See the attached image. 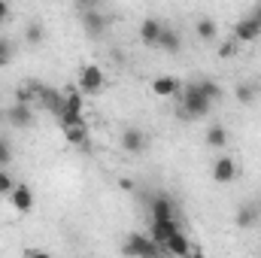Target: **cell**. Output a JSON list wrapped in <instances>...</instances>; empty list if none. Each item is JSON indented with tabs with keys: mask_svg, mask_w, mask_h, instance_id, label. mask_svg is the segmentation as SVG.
<instances>
[{
	"mask_svg": "<svg viewBox=\"0 0 261 258\" xmlns=\"http://www.w3.org/2000/svg\"><path fill=\"white\" fill-rule=\"evenodd\" d=\"M179 110L176 116L195 122V119H203L210 116V110L216 107V100L222 97V85L216 79H195V82H186L179 88Z\"/></svg>",
	"mask_w": 261,
	"mask_h": 258,
	"instance_id": "obj_1",
	"label": "cell"
},
{
	"mask_svg": "<svg viewBox=\"0 0 261 258\" xmlns=\"http://www.w3.org/2000/svg\"><path fill=\"white\" fill-rule=\"evenodd\" d=\"M76 88H79L82 94H100V91L107 88V73H103V67L94 64V61L82 64L79 73H76Z\"/></svg>",
	"mask_w": 261,
	"mask_h": 258,
	"instance_id": "obj_2",
	"label": "cell"
},
{
	"mask_svg": "<svg viewBox=\"0 0 261 258\" xmlns=\"http://www.w3.org/2000/svg\"><path fill=\"white\" fill-rule=\"evenodd\" d=\"M6 200H9V210L12 213H18V216H28V213H34V207H37V194L31 186H24V183H15L9 194H6Z\"/></svg>",
	"mask_w": 261,
	"mask_h": 258,
	"instance_id": "obj_3",
	"label": "cell"
},
{
	"mask_svg": "<svg viewBox=\"0 0 261 258\" xmlns=\"http://www.w3.org/2000/svg\"><path fill=\"white\" fill-rule=\"evenodd\" d=\"M3 122H9V128H31L34 125V104H21V100H15L12 107H6L3 110Z\"/></svg>",
	"mask_w": 261,
	"mask_h": 258,
	"instance_id": "obj_4",
	"label": "cell"
},
{
	"mask_svg": "<svg viewBox=\"0 0 261 258\" xmlns=\"http://www.w3.org/2000/svg\"><path fill=\"white\" fill-rule=\"evenodd\" d=\"M122 252H128V255H158L161 252V246L149 237V234H130L128 240H125V246H122Z\"/></svg>",
	"mask_w": 261,
	"mask_h": 258,
	"instance_id": "obj_5",
	"label": "cell"
},
{
	"mask_svg": "<svg viewBox=\"0 0 261 258\" xmlns=\"http://www.w3.org/2000/svg\"><path fill=\"white\" fill-rule=\"evenodd\" d=\"M161 252H164V255H173V258H186V255H195L197 249L189 243V234H186V231H176V234H170V237L161 243Z\"/></svg>",
	"mask_w": 261,
	"mask_h": 258,
	"instance_id": "obj_6",
	"label": "cell"
},
{
	"mask_svg": "<svg viewBox=\"0 0 261 258\" xmlns=\"http://www.w3.org/2000/svg\"><path fill=\"white\" fill-rule=\"evenodd\" d=\"M210 176H213V183H219V186H228V183H234V179H237V161H234L231 155H219V158L213 161V170H210Z\"/></svg>",
	"mask_w": 261,
	"mask_h": 258,
	"instance_id": "obj_7",
	"label": "cell"
},
{
	"mask_svg": "<svg viewBox=\"0 0 261 258\" xmlns=\"http://www.w3.org/2000/svg\"><path fill=\"white\" fill-rule=\"evenodd\" d=\"M176 231H182V225H179V219L176 216H167V219H149V237L161 246L170 234H176Z\"/></svg>",
	"mask_w": 261,
	"mask_h": 258,
	"instance_id": "obj_8",
	"label": "cell"
},
{
	"mask_svg": "<svg viewBox=\"0 0 261 258\" xmlns=\"http://www.w3.org/2000/svg\"><path fill=\"white\" fill-rule=\"evenodd\" d=\"M64 100H67V91L61 94V91L52 88V85H40V97H37V104H40L43 110H49L55 119L64 113Z\"/></svg>",
	"mask_w": 261,
	"mask_h": 258,
	"instance_id": "obj_9",
	"label": "cell"
},
{
	"mask_svg": "<svg viewBox=\"0 0 261 258\" xmlns=\"http://www.w3.org/2000/svg\"><path fill=\"white\" fill-rule=\"evenodd\" d=\"M79 21H82V31L91 34V37H100V34H107V28H110V15H103L100 9H85V12H79Z\"/></svg>",
	"mask_w": 261,
	"mask_h": 258,
	"instance_id": "obj_10",
	"label": "cell"
},
{
	"mask_svg": "<svg viewBox=\"0 0 261 258\" xmlns=\"http://www.w3.org/2000/svg\"><path fill=\"white\" fill-rule=\"evenodd\" d=\"M161 31H164V21H161V18H155V15L143 18V21H140V43H143L146 49H158Z\"/></svg>",
	"mask_w": 261,
	"mask_h": 258,
	"instance_id": "obj_11",
	"label": "cell"
},
{
	"mask_svg": "<svg viewBox=\"0 0 261 258\" xmlns=\"http://www.w3.org/2000/svg\"><path fill=\"white\" fill-rule=\"evenodd\" d=\"M261 37V21L255 15H243L237 24H234V40L237 43H255Z\"/></svg>",
	"mask_w": 261,
	"mask_h": 258,
	"instance_id": "obj_12",
	"label": "cell"
},
{
	"mask_svg": "<svg viewBox=\"0 0 261 258\" xmlns=\"http://www.w3.org/2000/svg\"><path fill=\"white\" fill-rule=\"evenodd\" d=\"M149 88H152V94H155V97H161V100H170V97H176V94H179V88H182V82H179L176 76H170V73H164V76H155Z\"/></svg>",
	"mask_w": 261,
	"mask_h": 258,
	"instance_id": "obj_13",
	"label": "cell"
},
{
	"mask_svg": "<svg viewBox=\"0 0 261 258\" xmlns=\"http://www.w3.org/2000/svg\"><path fill=\"white\" fill-rule=\"evenodd\" d=\"M167 216H176V203L173 197L164 192L152 194L149 197V219H167Z\"/></svg>",
	"mask_w": 261,
	"mask_h": 258,
	"instance_id": "obj_14",
	"label": "cell"
},
{
	"mask_svg": "<svg viewBox=\"0 0 261 258\" xmlns=\"http://www.w3.org/2000/svg\"><path fill=\"white\" fill-rule=\"evenodd\" d=\"M146 146H149V137H146L140 128H125L122 131V149H125L128 155L146 152Z\"/></svg>",
	"mask_w": 261,
	"mask_h": 258,
	"instance_id": "obj_15",
	"label": "cell"
},
{
	"mask_svg": "<svg viewBox=\"0 0 261 258\" xmlns=\"http://www.w3.org/2000/svg\"><path fill=\"white\" fill-rule=\"evenodd\" d=\"M228 128L225 125H210L206 134H203V143L210 146V149H228Z\"/></svg>",
	"mask_w": 261,
	"mask_h": 258,
	"instance_id": "obj_16",
	"label": "cell"
},
{
	"mask_svg": "<svg viewBox=\"0 0 261 258\" xmlns=\"http://www.w3.org/2000/svg\"><path fill=\"white\" fill-rule=\"evenodd\" d=\"M64 140L70 146H88V125L85 122H76V125H64Z\"/></svg>",
	"mask_w": 261,
	"mask_h": 258,
	"instance_id": "obj_17",
	"label": "cell"
},
{
	"mask_svg": "<svg viewBox=\"0 0 261 258\" xmlns=\"http://www.w3.org/2000/svg\"><path fill=\"white\" fill-rule=\"evenodd\" d=\"M234 97L240 100V104H255L258 100V82H249V79H243V82H237L234 85Z\"/></svg>",
	"mask_w": 261,
	"mask_h": 258,
	"instance_id": "obj_18",
	"label": "cell"
},
{
	"mask_svg": "<svg viewBox=\"0 0 261 258\" xmlns=\"http://www.w3.org/2000/svg\"><path fill=\"white\" fill-rule=\"evenodd\" d=\"M195 34H197V40H203V43H213V40H219V24H216L210 15H203V18L195 24Z\"/></svg>",
	"mask_w": 261,
	"mask_h": 258,
	"instance_id": "obj_19",
	"label": "cell"
},
{
	"mask_svg": "<svg viewBox=\"0 0 261 258\" xmlns=\"http://www.w3.org/2000/svg\"><path fill=\"white\" fill-rule=\"evenodd\" d=\"M261 216V207H255V203H243L240 210H237V225L240 228H252L255 222H258Z\"/></svg>",
	"mask_w": 261,
	"mask_h": 258,
	"instance_id": "obj_20",
	"label": "cell"
},
{
	"mask_svg": "<svg viewBox=\"0 0 261 258\" xmlns=\"http://www.w3.org/2000/svg\"><path fill=\"white\" fill-rule=\"evenodd\" d=\"M158 49H164V52H179L182 49V40H179V34L173 31V28H164L161 31V40H158Z\"/></svg>",
	"mask_w": 261,
	"mask_h": 258,
	"instance_id": "obj_21",
	"label": "cell"
},
{
	"mask_svg": "<svg viewBox=\"0 0 261 258\" xmlns=\"http://www.w3.org/2000/svg\"><path fill=\"white\" fill-rule=\"evenodd\" d=\"M37 97H40V82H21L15 88V100H21V104H34Z\"/></svg>",
	"mask_w": 261,
	"mask_h": 258,
	"instance_id": "obj_22",
	"label": "cell"
},
{
	"mask_svg": "<svg viewBox=\"0 0 261 258\" xmlns=\"http://www.w3.org/2000/svg\"><path fill=\"white\" fill-rule=\"evenodd\" d=\"M43 37H46V34H43V24H40V21H31V24L24 28V43H28V46H40Z\"/></svg>",
	"mask_w": 261,
	"mask_h": 258,
	"instance_id": "obj_23",
	"label": "cell"
},
{
	"mask_svg": "<svg viewBox=\"0 0 261 258\" xmlns=\"http://www.w3.org/2000/svg\"><path fill=\"white\" fill-rule=\"evenodd\" d=\"M12 155H15V149H12V143H9L6 137H0V167H9V161H12Z\"/></svg>",
	"mask_w": 261,
	"mask_h": 258,
	"instance_id": "obj_24",
	"label": "cell"
},
{
	"mask_svg": "<svg viewBox=\"0 0 261 258\" xmlns=\"http://www.w3.org/2000/svg\"><path fill=\"white\" fill-rule=\"evenodd\" d=\"M237 46H240V43H237L234 37H231V40H222V43H219V58H234V55H237Z\"/></svg>",
	"mask_w": 261,
	"mask_h": 258,
	"instance_id": "obj_25",
	"label": "cell"
},
{
	"mask_svg": "<svg viewBox=\"0 0 261 258\" xmlns=\"http://www.w3.org/2000/svg\"><path fill=\"white\" fill-rule=\"evenodd\" d=\"M12 55H15V49H12V43L6 40V37H0V67H6L12 61Z\"/></svg>",
	"mask_w": 261,
	"mask_h": 258,
	"instance_id": "obj_26",
	"label": "cell"
},
{
	"mask_svg": "<svg viewBox=\"0 0 261 258\" xmlns=\"http://www.w3.org/2000/svg\"><path fill=\"white\" fill-rule=\"evenodd\" d=\"M12 186H15V179H12V173H9V167H0V194L6 197Z\"/></svg>",
	"mask_w": 261,
	"mask_h": 258,
	"instance_id": "obj_27",
	"label": "cell"
},
{
	"mask_svg": "<svg viewBox=\"0 0 261 258\" xmlns=\"http://www.w3.org/2000/svg\"><path fill=\"white\" fill-rule=\"evenodd\" d=\"M9 18H12V3H9V0H0V28H3Z\"/></svg>",
	"mask_w": 261,
	"mask_h": 258,
	"instance_id": "obj_28",
	"label": "cell"
},
{
	"mask_svg": "<svg viewBox=\"0 0 261 258\" xmlns=\"http://www.w3.org/2000/svg\"><path fill=\"white\" fill-rule=\"evenodd\" d=\"M73 3H76L79 12H85V9H100V0H73Z\"/></svg>",
	"mask_w": 261,
	"mask_h": 258,
	"instance_id": "obj_29",
	"label": "cell"
},
{
	"mask_svg": "<svg viewBox=\"0 0 261 258\" xmlns=\"http://www.w3.org/2000/svg\"><path fill=\"white\" fill-rule=\"evenodd\" d=\"M252 15H255V18H258V21H261V6H258V9H255V12H252Z\"/></svg>",
	"mask_w": 261,
	"mask_h": 258,
	"instance_id": "obj_30",
	"label": "cell"
},
{
	"mask_svg": "<svg viewBox=\"0 0 261 258\" xmlns=\"http://www.w3.org/2000/svg\"><path fill=\"white\" fill-rule=\"evenodd\" d=\"M0 119H3V113H0Z\"/></svg>",
	"mask_w": 261,
	"mask_h": 258,
	"instance_id": "obj_31",
	"label": "cell"
}]
</instances>
